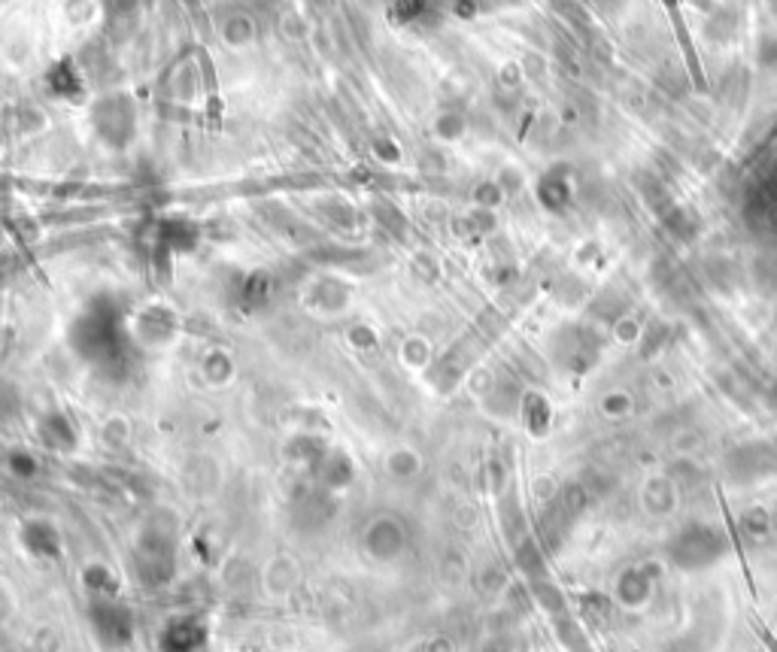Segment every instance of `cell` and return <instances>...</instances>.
Here are the masks:
<instances>
[{
  "instance_id": "obj_1",
  "label": "cell",
  "mask_w": 777,
  "mask_h": 652,
  "mask_svg": "<svg viewBox=\"0 0 777 652\" xmlns=\"http://www.w3.org/2000/svg\"><path fill=\"white\" fill-rule=\"evenodd\" d=\"M170 640H177V652H189V649H195L201 640H204V634L198 631V628H189V625H180L174 634H170Z\"/></svg>"
}]
</instances>
